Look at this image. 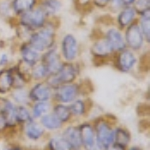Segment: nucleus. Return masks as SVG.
Returning <instances> with one entry per match:
<instances>
[{
	"instance_id": "obj_31",
	"label": "nucleus",
	"mask_w": 150,
	"mask_h": 150,
	"mask_svg": "<svg viewBox=\"0 0 150 150\" xmlns=\"http://www.w3.org/2000/svg\"><path fill=\"white\" fill-rule=\"evenodd\" d=\"M69 109H70V112H71L72 115L81 116V115H83L86 111V104L83 100L75 99V100L72 101L71 104H70Z\"/></svg>"
},
{
	"instance_id": "obj_32",
	"label": "nucleus",
	"mask_w": 150,
	"mask_h": 150,
	"mask_svg": "<svg viewBox=\"0 0 150 150\" xmlns=\"http://www.w3.org/2000/svg\"><path fill=\"white\" fill-rule=\"evenodd\" d=\"M132 6L135 9L136 13L138 15H141L145 12L150 11V0H135Z\"/></svg>"
},
{
	"instance_id": "obj_18",
	"label": "nucleus",
	"mask_w": 150,
	"mask_h": 150,
	"mask_svg": "<svg viewBox=\"0 0 150 150\" xmlns=\"http://www.w3.org/2000/svg\"><path fill=\"white\" fill-rule=\"evenodd\" d=\"M91 53L95 57L105 58L110 56L113 53V51L111 50L109 45H108L107 41L104 38H102V39L96 40L92 44V46H91Z\"/></svg>"
},
{
	"instance_id": "obj_10",
	"label": "nucleus",
	"mask_w": 150,
	"mask_h": 150,
	"mask_svg": "<svg viewBox=\"0 0 150 150\" xmlns=\"http://www.w3.org/2000/svg\"><path fill=\"white\" fill-rule=\"evenodd\" d=\"M137 63V57L134 51L125 48L124 50L118 52L116 57V66L122 72H130Z\"/></svg>"
},
{
	"instance_id": "obj_8",
	"label": "nucleus",
	"mask_w": 150,
	"mask_h": 150,
	"mask_svg": "<svg viewBox=\"0 0 150 150\" xmlns=\"http://www.w3.org/2000/svg\"><path fill=\"white\" fill-rule=\"evenodd\" d=\"M80 134H81V141L82 146L85 150H103L101 145L98 143L96 138L95 130L90 124H82L80 127Z\"/></svg>"
},
{
	"instance_id": "obj_11",
	"label": "nucleus",
	"mask_w": 150,
	"mask_h": 150,
	"mask_svg": "<svg viewBox=\"0 0 150 150\" xmlns=\"http://www.w3.org/2000/svg\"><path fill=\"white\" fill-rule=\"evenodd\" d=\"M54 89L47 82H38L29 91L30 100L36 101H48L52 98Z\"/></svg>"
},
{
	"instance_id": "obj_36",
	"label": "nucleus",
	"mask_w": 150,
	"mask_h": 150,
	"mask_svg": "<svg viewBox=\"0 0 150 150\" xmlns=\"http://www.w3.org/2000/svg\"><path fill=\"white\" fill-rule=\"evenodd\" d=\"M120 2H121L122 6H132L133 4H134L135 0H120Z\"/></svg>"
},
{
	"instance_id": "obj_37",
	"label": "nucleus",
	"mask_w": 150,
	"mask_h": 150,
	"mask_svg": "<svg viewBox=\"0 0 150 150\" xmlns=\"http://www.w3.org/2000/svg\"><path fill=\"white\" fill-rule=\"evenodd\" d=\"M6 126H7V124H6L5 119L3 118V116L0 115V131H2V130H3Z\"/></svg>"
},
{
	"instance_id": "obj_14",
	"label": "nucleus",
	"mask_w": 150,
	"mask_h": 150,
	"mask_svg": "<svg viewBox=\"0 0 150 150\" xmlns=\"http://www.w3.org/2000/svg\"><path fill=\"white\" fill-rule=\"evenodd\" d=\"M137 13L133 6H124L118 12L117 23L120 29H125L136 20Z\"/></svg>"
},
{
	"instance_id": "obj_20",
	"label": "nucleus",
	"mask_w": 150,
	"mask_h": 150,
	"mask_svg": "<svg viewBox=\"0 0 150 150\" xmlns=\"http://www.w3.org/2000/svg\"><path fill=\"white\" fill-rule=\"evenodd\" d=\"M14 86V76L12 70L3 69L0 71V93H5Z\"/></svg>"
},
{
	"instance_id": "obj_6",
	"label": "nucleus",
	"mask_w": 150,
	"mask_h": 150,
	"mask_svg": "<svg viewBox=\"0 0 150 150\" xmlns=\"http://www.w3.org/2000/svg\"><path fill=\"white\" fill-rule=\"evenodd\" d=\"M80 92V88L77 84L72 83H67V84H62V85L56 87L54 89L53 95L55 96V99L58 102L62 104L66 103H71L72 101H74L75 99H77Z\"/></svg>"
},
{
	"instance_id": "obj_9",
	"label": "nucleus",
	"mask_w": 150,
	"mask_h": 150,
	"mask_svg": "<svg viewBox=\"0 0 150 150\" xmlns=\"http://www.w3.org/2000/svg\"><path fill=\"white\" fill-rule=\"evenodd\" d=\"M104 39L107 41L108 45L110 46L111 50L113 53H118L122 50H124L126 47V43H125L124 35L120 31V29L112 27L108 29L105 33V37Z\"/></svg>"
},
{
	"instance_id": "obj_27",
	"label": "nucleus",
	"mask_w": 150,
	"mask_h": 150,
	"mask_svg": "<svg viewBox=\"0 0 150 150\" xmlns=\"http://www.w3.org/2000/svg\"><path fill=\"white\" fill-rule=\"evenodd\" d=\"M53 114H54L58 119L62 123L67 122L72 116L71 112H70L69 106H66L64 104H57L53 108Z\"/></svg>"
},
{
	"instance_id": "obj_24",
	"label": "nucleus",
	"mask_w": 150,
	"mask_h": 150,
	"mask_svg": "<svg viewBox=\"0 0 150 150\" xmlns=\"http://www.w3.org/2000/svg\"><path fill=\"white\" fill-rule=\"evenodd\" d=\"M131 135L124 128H115L114 129V143H117L125 147L130 143Z\"/></svg>"
},
{
	"instance_id": "obj_22",
	"label": "nucleus",
	"mask_w": 150,
	"mask_h": 150,
	"mask_svg": "<svg viewBox=\"0 0 150 150\" xmlns=\"http://www.w3.org/2000/svg\"><path fill=\"white\" fill-rule=\"evenodd\" d=\"M40 124L47 130H57L62 126V123L53 113H46L40 117Z\"/></svg>"
},
{
	"instance_id": "obj_7",
	"label": "nucleus",
	"mask_w": 150,
	"mask_h": 150,
	"mask_svg": "<svg viewBox=\"0 0 150 150\" xmlns=\"http://www.w3.org/2000/svg\"><path fill=\"white\" fill-rule=\"evenodd\" d=\"M79 45L76 37L72 34H65L61 41V56L67 62H72L78 56Z\"/></svg>"
},
{
	"instance_id": "obj_1",
	"label": "nucleus",
	"mask_w": 150,
	"mask_h": 150,
	"mask_svg": "<svg viewBox=\"0 0 150 150\" xmlns=\"http://www.w3.org/2000/svg\"><path fill=\"white\" fill-rule=\"evenodd\" d=\"M55 34L54 25L46 22L43 27L29 35L28 43L38 52H45L54 46Z\"/></svg>"
},
{
	"instance_id": "obj_25",
	"label": "nucleus",
	"mask_w": 150,
	"mask_h": 150,
	"mask_svg": "<svg viewBox=\"0 0 150 150\" xmlns=\"http://www.w3.org/2000/svg\"><path fill=\"white\" fill-rule=\"evenodd\" d=\"M48 147H49V150H71L68 142L65 140L62 135L53 136L49 140Z\"/></svg>"
},
{
	"instance_id": "obj_33",
	"label": "nucleus",
	"mask_w": 150,
	"mask_h": 150,
	"mask_svg": "<svg viewBox=\"0 0 150 150\" xmlns=\"http://www.w3.org/2000/svg\"><path fill=\"white\" fill-rule=\"evenodd\" d=\"M111 0H93V3L98 8H105L109 5Z\"/></svg>"
},
{
	"instance_id": "obj_3",
	"label": "nucleus",
	"mask_w": 150,
	"mask_h": 150,
	"mask_svg": "<svg viewBox=\"0 0 150 150\" xmlns=\"http://www.w3.org/2000/svg\"><path fill=\"white\" fill-rule=\"evenodd\" d=\"M47 18L48 17L46 16V14L43 12L42 9L39 6H36L33 9L20 15L19 23L24 29L32 33L40 29L41 27H43L45 23L47 22Z\"/></svg>"
},
{
	"instance_id": "obj_39",
	"label": "nucleus",
	"mask_w": 150,
	"mask_h": 150,
	"mask_svg": "<svg viewBox=\"0 0 150 150\" xmlns=\"http://www.w3.org/2000/svg\"><path fill=\"white\" fill-rule=\"evenodd\" d=\"M7 150H21L20 148H18V147H11V148L7 149Z\"/></svg>"
},
{
	"instance_id": "obj_5",
	"label": "nucleus",
	"mask_w": 150,
	"mask_h": 150,
	"mask_svg": "<svg viewBox=\"0 0 150 150\" xmlns=\"http://www.w3.org/2000/svg\"><path fill=\"white\" fill-rule=\"evenodd\" d=\"M95 134L98 143L104 149L114 143V129L106 120H99L95 125Z\"/></svg>"
},
{
	"instance_id": "obj_19",
	"label": "nucleus",
	"mask_w": 150,
	"mask_h": 150,
	"mask_svg": "<svg viewBox=\"0 0 150 150\" xmlns=\"http://www.w3.org/2000/svg\"><path fill=\"white\" fill-rule=\"evenodd\" d=\"M24 132L27 138L31 140H37L41 138L42 135L44 134V128L39 123L31 120L29 122H26L24 126Z\"/></svg>"
},
{
	"instance_id": "obj_38",
	"label": "nucleus",
	"mask_w": 150,
	"mask_h": 150,
	"mask_svg": "<svg viewBox=\"0 0 150 150\" xmlns=\"http://www.w3.org/2000/svg\"><path fill=\"white\" fill-rule=\"evenodd\" d=\"M129 150H142L140 147H137V146H133V147H131Z\"/></svg>"
},
{
	"instance_id": "obj_21",
	"label": "nucleus",
	"mask_w": 150,
	"mask_h": 150,
	"mask_svg": "<svg viewBox=\"0 0 150 150\" xmlns=\"http://www.w3.org/2000/svg\"><path fill=\"white\" fill-rule=\"evenodd\" d=\"M39 7L46 14L47 17H50V16H55L61 10L62 3L60 0H43Z\"/></svg>"
},
{
	"instance_id": "obj_23",
	"label": "nucleus",
	"mask_w": 150,
	"mask_h": 150,
	"mask_svg": "<svg viewBox=\"0 0 150 150\" xmlns=\"http://www.w3.org/2000/svg\"><path fill=\"white\" fill-rule=\"evenodd\" d=\"M138 25L142 34L144 36L145 41L149 42L150 41V11H147L140 15Z\"/></svg>"
},
{
	"instance_id": "obj_34",
	"label": "nucleus",
	"mask_w": 150,
	"mask_h": 150,
	"mask_svg": "<svg viewBox=\"0 0 150 150\" xmlns=\"http://www.w3.org/2000/svg\"><path fill=\"white\" fill-rule=\"evenodd\" d=\"M104 150H125V147H123L117 143H113V144H111L108 148H106Z\"/></svg>"
},
{
	"instance_id": "obj_13",
	"label": "nucleus",
	"mask_w": 150,
	"mask_h": 150,
	"mask_svg": "<svg viewBox=\"0 0 150 150\" xmlns=\"http://www.w3.org/2000/svg\"><path fill=\"white\" fill-rule=\"evenodd\" d=\"M20 55L24 64L28 65L30 67H32L33 65L38 63L41 60V53L38 52L37 50H35L28 42L21 45Z\"/></svg>"
},
{
	"instance_id": "obj_26",
	"label": "nucleus",
	"mask_w": 150,
	"mask_h": 150,
	"mask_svg": "<svg viewBox=\"0 0 150 150\" xmlns=\"http://www.w3.org/2000/svg\"><path fill=\"white\" fill-rule=\"evenodd\" d=\"M31 76L34 78L35 80H42L49 76V72H48L47 67L45 66L44 63L42 62H38L35 65L31 67Z\"/></svg>"
},
{
	"instance_id": "obj_2",
	"label": "nucleus",
	"mask_w": 150,
	"mask_h": 150,
	"mask_svg": "<svg viewBox=\"0 0 150 150\" xmlns=\"http://www.w3.org/2000/svg\"><path fill=\"white\" fill-rule=\"evenodd\" d=\"M79 73V69L77 65L71 62H67L60 66V68L55 73L50 74L47 77V83L55 89L56 87L62 85V84L72 83L76 79L77 75Z\"/></svg>"
},
{
	"instance_id": "obj_17",
	"label": "nucleus",
	"mask_w": 150,
	"mask_h": 150,
	"mask_svg": "<svg viewBox=\"0 0 150 150\" xmlns=\"http://www.w3.org/2000/svg\"><path fill=\"white\" fill-rule=\"evenodd\" d=\"M12 12L15 15H22L23 13L33 9L37 5V0H12L10 3Z\"/></svg>"
},
{
	"instance_id": "obj_4",
	"label": "nucleus",
	"mask_w": 150,
	"mask_h": 150,
	"mask_svg": "<svg viewBox=\"0 0 150 150\" xmlns=\"http://www.w3.org/2000/svg\"><path fill=\"white\" fill-rule=\"evenodd\" d=\"M124 39L125 43H126V47L132 51H137L143 47L145 39L137 21H134L126 28Z\"/></svg>"
},
{
	"instance_id": "obj_28",
	"label": "nucleus",
	"mask_w": 150,
	"mask_h": 150,
	"mask_svg": "<svg viewBox=\"0 0 150 150\" xmlns=\"http://www.w3.org/2000/svg\"><path fill=\"white\" fill-rule=\"evenodd\" d=\"M12 97L19 105H25L30 100L29 92L26 89H24L23 87H17V88L14 89V91L12 92Z\"/></svg>"
},
{
	"instance_id": "obj_16",
	"label": "nucleus",
	"mask_w": 150,
	"mask_h": 150,
	"mask_svg": "<svg viewBox=\"0 0 150 150\" xmlns=\"http://www.w3.org/2000/svg\"><path fill=\"white\" fill-rule=\"evenodd\" d=\"M62 136L68 142L71 150H79L82 146L81 134L79 127L69 126L63 131Z\"/></svg>"
},
{
	"instance_id": "obj_15",
	"label": "nucleus",
	"mask_w": 150,
	"mask_h": 150,
	"mask_svg": "<svg viewBox=\"0 0 150 150\" xmlns=\"http://www.w3.org/2000/svg\"><path fill=\"white\" fill-rule=\"evenodd\" d=\"M16 106L7 99H0V115L5 119L7 126H13L16 123Z\"/></svg>"
},
{
	"instance_id": "obj_35",
	"label": "nucleus",
	"mask_w": 150,
	"mask_h": 150,
	"mask_svg": "<svg viewBox=\"0 0 150 150\" xmlns=\"http://www.w3.org/2000/svg\"><path fill=\"white\" fill-rule=\"evenodd\" d=\"M9 61V58L7 56V54H2L0 56V66H3V65H6Z\"/></svg>"
},
{
	"instance_id": "obj_29",
	"label": "nucleus",
	"mask_w": 150,
	"mask_h": 150,
	"mask_svg": "<svg viewBox=\"0 0 150 150\" xmlns=\"http://www.w3.org/2000/svg\"><path fill=\"white\" fill-rule=\"evenodd\" d=\"M15 118H16V122L26 123V122H29V121H31V120H33L32 113H31L30 110L24 105H19L16 107Z\"/></svg>"
},
{
	"instance_id": "obj_12",
	"label": "nucleus",
	"mask_w": 150,
	"mask_h": 150,
	"mask_svg": "<svg viewBox=\"0 0 150 150\" xmlns=\"http://www.w3.org/2000/svg\"><path fill=\"white\" fill-rule=\"evenodd\" d=\"M41 62L44 63L45 66L47 67L49 75L55 73L62 65V62L60 60V55L54 46L44 52V54L41 56Z\"/></svg>"
},
{
	"instance_id": "obj_30",
	"label": "nucleus",
	"mask_w": 150,
	"mask_h": 150,
	"mask_svg": "<svg viewBox=\"0 0 150 150\" xmlns=\"http://www.w3.org/2000/svg\"><path fill=\"white\" fill-rule=\"evenodd\" d=\"M50 104L48 101H39L36 102L32 107V117L33 118H40L41 116L49 112Z\"/></svg>"
}]
</instances>
